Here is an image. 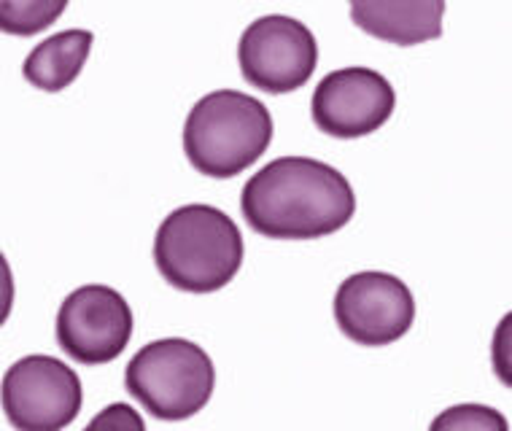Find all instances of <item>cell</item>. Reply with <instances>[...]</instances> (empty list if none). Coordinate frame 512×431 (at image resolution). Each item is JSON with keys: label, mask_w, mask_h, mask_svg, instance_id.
Wrapping results in <instances>:
<instances>
[{"label": "cell", "mask_w": 512, "mask_h": 431, "mask_svg": "<svg viewBox=\"0 0 512 431\" xmlns=\"http://www.w3.org/2000/svg\"><path fill=\"white\" fill-rule=\"evenodd\" d=\"M240 211L262 238L316 240L348 227L356 194L351 181L321 159L281 157L248 178Z\"/></svg>", "instance_id": "6da1fadb"}, {"label": "cell", "mask_w": 512, "mask_h": 431, "mask_svg": "<svg viewBox=\"0 0 512 431\" xmlns=\"http://www.w3.org/2000/svg\"><path fill=\"white\" fill-rule=\"evenodd\" d=\"M246 256L240 227L213 205H184L165 216L154 238L159 275L186 294H213L235 281Z\"/></svg>", "instance_id": "7a4b0ae2"}, {"label": "cell", "mask_w": 512, "mask_h": 431, "mask_svg": "<svg viewBox=\"0 0 512 431\" xmlns=\"http://www.w3.org/2000/svg\"><path fill=\"white\" fill-rule=\"evenodd\" d=\"M273 141V116L262 100L219 89L197 100L184 124V154L208 178H235Z\"/></svg>", "instance_id": "3957f363"}, {"label": "cell", "mask_w": 512, "mask_h": 431, "mask_svg": "<svg viewBox=\"0 0 512 431\" xmlns=\"http://www.w3.org/2000/svg\"><path fill=\"white\" fill-rule=\"evenodd\" d=\"M124 386L157 421H186L211 402L216 367L197 343L168 337L135 353Z\"/></svg>", "instance_id": "277c9868"}, {"label": "cell", "mask_w": 512, "mask_h": 431, "mask_svg": "<svg viewBox=\"0 0 512 431\" xmlns=\"http://www.w3.org/2000/svg\"><path fill=\"white\" fill-rule=\"evenodd\" d=\"M0 405L17 431H62L79 418L84 388L65 361L33 353L6 370Z\"/></svg>", "instance_id": "5b68a950"}, {"label": "cell", "mask_w": 512, "mask_h": 431, "mask_svg": "<svg viewBox=\"0 0 512 431\" xmlns=\"http://www.w3.org/2000/svg\"><path fill=\"white\" fill-rule=\"evenodd\" d=\"M238 62L246 84L267 95H289L305 87L316 71V36L300 19L267 14L243 30Z\"/></svg>", "instance_id": "8992f818"}, {"label": "cell", "mask_w": 512, "mask_h": 431, "mask_svg": "<svg viewBox=\"0 0 512 431\" xmlns=\"http://www.w3.org/2000/svg\"><path fill=\"white\" fill-rule=\"evenodd\" d=\"M133 308L103 283H89L65 297L57 313V345L73 361L100 367L111 364L133 337Z\"/></svg>", "instance_id": "52a82bcc"}, {"label": "cell", "mask_w": 512, "mask_h": 431, "mask_svg": "<svg viewBox=\"0 0 512 431\" xmlns=\"http://www.w3.org/2000/svg\"><path fill=\"white\" fill-rule=\"evenodd\" d=\"M335 321L348 340L380 348L402 340L415 324L413 291L389 273H356L335 294Z\"/></svg>", "instance_id": "ba28073f"}, {"label": "cell", "mask_w": 512, "mask_h": 431, "mask_svg": "<svg viewBox=\"0 0 512 431\" xmlns=\"http://www.w3.org/2000/svg\"><path fill=\"white\" fill-rule=\"evenodd\" d=\"M397 108V92L372 68H340L318 81L310 103L313 122L340 141H354L380 130Z\"/></svg>", "instance_id": "9c48e42d"}, {"label": "cell", "mask_w": 512, "mask_h": 431, "mask_svg": "<svg viewBox=\"0 0 512 431\" xmlns=\"http://www.w3.org/2000/svg\"><path fill=\"white\" fill-rule=\"evenodd\" d=\"M442 0H391L354 3L351 19L370 36L397 46H418L442 36Z\"/></svg>", "instance_id": "30bf717a"}, {"label": "cell", "mask_w": 512, "mask_h": 431, "mask_svg": "<svg viewBox=\"0 0 512 431\" xmlns=\"http://www.w3.org/2000/svg\"><path fill=\"white\" fill-rule=\"evenodd\" d=\"M95 36L89 30H65L46 38L27 54L22 76L41 92H62L79 79Z\"/></svg>", "instance_id": "8fae6325"}, {"label": "cell", "mask_w": 512, "mask_h": 431, "mask_svg": "<svg viewBox=\"0 0 512 431\" xmlns=\"http://www.w3.org/2000/svg\"><path fill=\"white\" fill-rule=\"evenodd\" d=\"M68 9L65 0H0V33L36 36Z\"/></svg>", "instance_id": "7c38bea8"}, {"label": "cell", "mask_w": 512, "mask_h": 431, "mask_svg": "<svg viewBox=\"0 0 512 431\" xmlns=\"http://www.w3.org/2000/svg\"><path fill=\"white\" fill-rule=\"evenodd\" d=\"M429 431H510V423L488 405H453L434 418Z\"/></svg>", "instance_id": "4fadbf2b"}, {"label": "cell", "mask_w": 512, "mask_h": 431, "mask_svg": "<svg viewBox=\"0 0 512 431\" xmlns=\"http://www.w3.org/2000/svg\"><path fill=\"white\" fill-rule=\"evenodd\" d=\"M84 431H146L141 413L135 407L114 402V405L103 407L92 421L84 426Z\"/></svg>", "instance_id": "5bb4252c"}, {"label": "cell", "mask_w": 512, "mask_h": 431, "mask_svg": "<svg viewBox=\"0 0 512 431\" xmlns=\"http://www.w3.org/2000/svg\"><path fill=\"white\" fill-rule=\"evenodd\" d=\"M14 310V273L9 259L0 251V326L6 324Z\"/></svg>", "instance_id": "9a60e30c"}]
</instances>
